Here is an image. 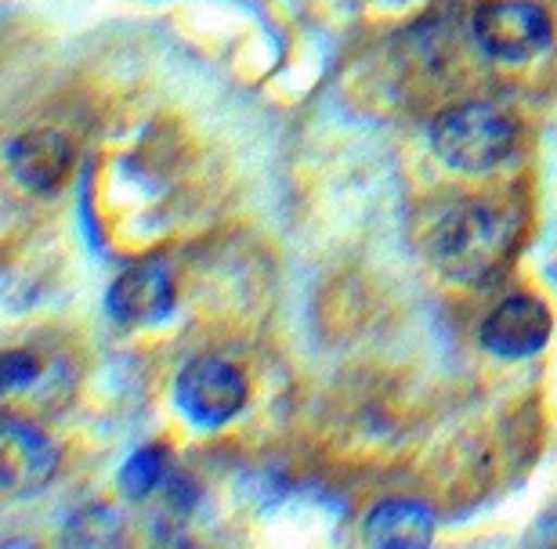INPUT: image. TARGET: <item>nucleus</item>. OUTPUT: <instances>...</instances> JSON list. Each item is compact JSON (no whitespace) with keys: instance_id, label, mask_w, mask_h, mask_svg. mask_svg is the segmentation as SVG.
I'll list each match as a JSON object with an SVG mask.
<instances>
[{"instance_id":"f257e3e1","label":"nucleus","mask_w":557,"mask_h":549,"mask_svg":"<svg viewBox=\"0 0 557 549\" xmlns=\"http://www.w3.org/2000/svg\"><path fill=\"white\" fill-rule=\"evenodd\" d=\"M518 239L515 217L488 203H463L449 210L431 235V261L453 283H493L510 264Z\"/></svg>"},{"instance_id":"f03ea898","label":"nucleus","mask_w":557,"mask_h":549,"mask_svg":"<svg viewBox=\"0 0 557 549\" xmlns=\"http://www.w3.org/2000/svg\"><path fill=\"white\" fill-rule=\"evenodd\" d=\"M515 123L504 109L488 102H467L442 112L431 127V145L438 160L453 171L482 174L493 171L515 149Z\"/></svg>"},{"instance_id":"7ed1b4c3","label":"nucleus","mask_w":557,"mask_h":549,"mask_svg":"<svg viewBox=\"0 0 557 549\" xmlns=\"http://www.w3.org/2000/svg\"><path fill=\"white\" fill-rule=\"evenodd\" d=\"M474 37L499 62H525L550 43V18L532 0H485L474 11Z\"/></svg>"},{"instance_id":"20e7f679","label":"nucleus","mask_w":557,"mask_h":549,"mask_svg":"<svg viewBox=\"0 0 557 549\" xmlns=\"http://www.w3.org/2000/svg\"><path fill=\"white\" fill-rule=\"evenodd\" d=\"M247 376L221 358H196L177 373L174 398L182 412L199 427H221L247 405Z\"/></svg>"},{"instance_id":"39448f33","label":"nucleus","mask_w":557,"mask_h":549,"mask_svg":"<svg viewBox=\"0 0 557 549\" xmlns=\"http://www.w3.org/2000/svg\"><path fill=\"white\" fill-rule=\"evenodd\" d=\"M54 466H59V448L48 441V434L8 416L4 427H0V485H4V496H37L40 488H48Z\"/></svg>"},{"instance_id":"423d86ee","label":"nucleus","mask_w":557,"mask_h":549,"mask_svg":"<svg viewBox=\"0 0 557 549\" xmlns=\"http://www.w3.org/2000/svg\"><path fill=\"white\" fill-rule=\"evenodd\" d=\"M550 311L536 297H507L493 315L482 322V344L485 351L499 358H529L543 351L550 340Z\"/></svg>"},{"instance_id":"0eeeda50","label":"nucleus","mask_w":557,"mask_h":549,"mask_svg":"<svg viewBox=\"0 0 557 549\" xmlns=\"http://www.w3.org/2000/svg\"><path fill=\"white\" fill-rule=\"evenodd\" d=\"M174 308V283L171 272L160 261H141L127 267L109 289V311L124 326H152L171 315Z\"/></svg>"},{"instance_id":"6e6552de","label":"nucleus","mask_w":557,"mask_h":549,"mask_svg":"<svg viewBox=\"0 0 557 549\" xmlns=\"http://www.w3.org/2000/svg\"><path fill=\"white\" fill-rule=\"evenodd\" d=\"M11 174L33 192H54L73 171V149L59 130H29L8 152Z\"/></svg>"},{"instance_id":"1a4fd4ad","label":"nucleus","mask_w":557,"mask_h":549,"mask_svg":"<svg viewBox=\"0 0 557 549\" xmlns=\"http://www.w3.org/2000/svg\"><path fill=\"white\" fill-rule=\"evenodd\" d=\"M434 535V513L417 499H387L366 517V542L381 549H423Z\"/></svg>"},{"instance_id":"9d476101","label":"nucleus","mask_w":557,"mask_h":549,"mask_svg":"<svg viewBox=\"0 0 557 549\" xmlns=\"http://www.w3.org/2000/svg\"><path fill=\"white\" fill-rule=\"evenodd\" d=\"M166 477H171L166 452L149 445V448H138V452L124 463V470H120V488H124L127 499H145V496H152Z\"/></svg>"},{"instance_id":"9b49d317","label":"nucleus","mask_w":557,"mask_h":549,"mask_svg":"<svg viewBox=\"0 0 557 549\" xmlns=\"http://www.w3.org/2000/svg\"><path fill=\"white\" fill-rule=\"evenodd\" d=\"M37 376H40V365L29 351H8L4 358H0V384H4L8 395L29 387Z\"/></svg>"}]
</instances>
